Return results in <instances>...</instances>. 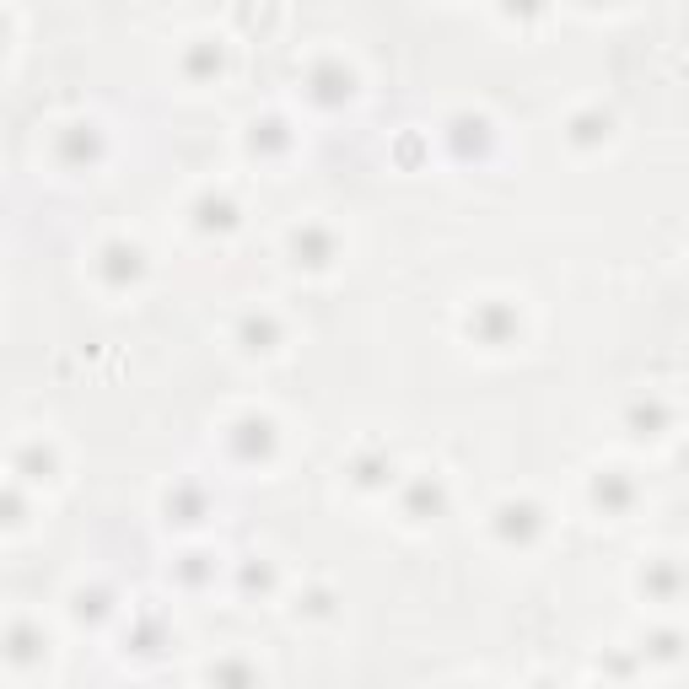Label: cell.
<instances>
[{
  "label": "cell",
  "instance_id": "cell-1",
  "mask_svg": "<svg viewBox=\"0 0 689 689\" xmlns=\"http://www.w3.org/2000/svg\"><path fill=\"white\" fill-rule=\"evenodd\" d=\"M11 641H17V647H11V657H33V647H38V635H33V630H11Z\"/></svg>",
  "mask_w": 689,
  "mask_h": 689
}]
</instances>
